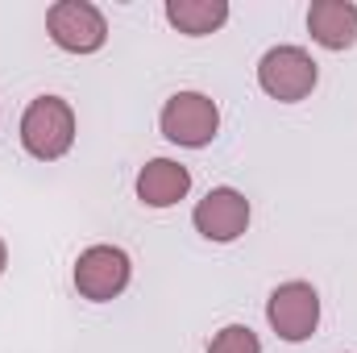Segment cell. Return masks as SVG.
Here are the masks:
<instances>
[{"label": "cell", "instance_id": "cell-9", "mask_svg": "<svg viewBox=\"0 0 357 353\" xmlns=\"http://www.w3.org/2000/svg\"><path fill=\"white\" fill-rule=\"evenodd\" d=\"M187 191H191V171L171 163V158H154L137 175V200L146 208H171Z\"/></svg>", "mask_w": 357, "mask_h": 353}, {"label": "cell", "instance_id": "cell-10", "mask_svg": "<svg viewBox=\"0 0 357 353\" xmlns=\"http://www.w3.org/2000/svg\"><path fill=\"white\" fill-rule=\"evenodd\" d=\"M167 21L187 38H204L229 21V4L225 0H167Z\"/></svg>", "mask_w": 357, "mask_h": 353}, {"label": "cell", "instance_id": "cell-1", "mask_svg": "<svg viewBox=\"0 0 357 353\" xmlns=\"http://www.w3.org/2000/svg\"><path fill=\"white\" fill-rule=\"evenodd\" d=\"M21 146L38 163H54L75 146V112L63 96H38L21 117Z\"/></svg>", "mask_w": 357, "mask_h": 353}, {"label": "cell", "instance_id": "cell-11", "mask_svg": "<svg viewBox=\"0 0 357 353\" xmlns=\"http://www.w3.org/2000/svg\"><path fill=\"white\" fill-rule=\"evenodd\" d=\"M208 353H262V341L250 324H229L208 341Z\"/></svg>", "mask_w": 357, "mask_h": 353}, {"label": "cell", "instance_id": "cell-12", "mask_svg": "<svg viewBox=\"0 0 357 353\" xmlns=\"http://www.w3.org/2000/svg\"><path fill=\"white\" fill-rule=\"evenodd\" d=\"M4 266H8V250H4V241H0V274H4Z\"/></svg>", "mask_w": 357, "mask_h": 353}, {"label": "cell", "instance_id": "cell-5", "mask_svg": "<svg viewBox=\"0 0 357 353\" xmlns=\"http://www.w3.org/2000/svg\"><path fill=\"white\" fill-rule=\"evenodd\" d=\"M266 320L270 329L282 337V341H307L320 324V295L312 283H282L270 291L266 303Z\"/></svg>", "mask_w": 357, "mask_h": 353}, {"label": "cell", "instance_id": "cell-8", "mask_svg": "<svg viewBox=\"0 0 357 353\" xmlns=\"http://www.w3.org/2000/svg\"><path fill=\"white\" fill-rule=\"evenodd\" d=\"M307 29L324 50H349L357 42V4L354 0H312Z\"/></svg>", "mask_w": 357, "mask_h": 353}, {"label": "cell", "instance_id": "cell-7", "mask_svg": "<svg viewBox=\"0 0 357 353\" xmlns=\"http://www.w3.org/2000/svg\"><path fill=\"white\" fill-rule=\"evenodd\" d=\"M191 220H195V229L208 237V241H237L245 229H250V200L237 191V187H212L199 204H195V212H191Z\"/></svg>", "mask_w": 357, "mask_h": 353}, {"label": "cell", "instance_id": "cell-3", "mask_svg": "<svg viewBox=\"0 0 357 353\" xmlns=\"http://www.w3.org/2000/svg\"><path fill=\"white\" fill-rule=\"evenodd\" d=\"M316 59L303 50V46H274L262 54L258 63V84L266 96L282 100V104H295L303 96H312L316 88Z\"/></svg>", "mask_w": 357, "mask_h": 353}, {"label": "cell", "instance_id": "cell-2", "mask_svg": "<svg viewBox=\"0 0 357 353\" xmlns=\"http://www.w3.org/2000/svg\"><path fill=\"white\" fill-rule=\"evenodd\" d=\"M216 129H220V108L204 91H175L162 104V137L175 146L199 150L216 137Z\"/></svg>", "mask_w": 357, "mask_h": 353}, {"label": "cell", "instance_id": "cell-6", "mask_svg": "<svg viewBox=\"0 0 357 353\" xmlns=\"http://www.w3.org/2000/svg\"><path fill=\"white\" fill-rule=\"evenodd\" d=\"M129 287V254L116 246H91L75 262V291L91 303H108Z\"/></svg>", "mask_w": 357, "mask_h": 353}, {"label": "cell", "instance_id": "cell-4", "mask_svg": "<svg viewBox=\"0 0 357 353\" xmlns=\"http://www.w3.org/2000/svg\"><path fill=\"white\" fill-rule=\"evenodd\" d=\"M46 29H50L54 46L67 50V54H96L104 46V38H108L104 13L96 4H88V0H59V4H50Z\"/></svg>", "mask_w": 357, "mask_h": 353}]
</instances>
